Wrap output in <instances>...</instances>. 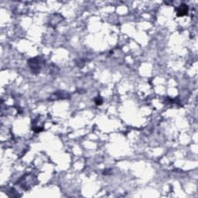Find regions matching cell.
I'll return each instance as SVG.
<instances>
[{
	"mask_svg": "<svg viewBox=\"0 0 198 198\" xmlns=\"http://www.w3.org/2000/svg\"><path fill=\"white\" fill-rule=\"evenodd\" d=\"M18 183L21 188H23V190H27L33 187L34 185L37 183V181H36L35 176L31 174H27L24 175L20 180H19Z\"/></svg>",
	"mask_w": 198,
	"mask_h": 198,
	"instance_id": "obj_1",
	"label": "cell"
},
{
	"mask_svg": "<svg viewBox=\"0 0 198 198\" xmlns=\"http://www.w3.org/2000/svg\"><path fill=\"white\" fill-rule=\"evenodd\" d=\"M44 64V58L43 57H37L30 59L28 61V64L30 70L34 74H38L41 71V67Z\"/></svg>",
	"mask_w": 198,
	"mask_h": 198,
	"instance_id": "obj_2",
	"label": "cell"
},
{
	"mask_svg": "<svg viewBox=\"0 0 198 198\" xmlns=\"http://www.w3.org/2000/svg\"><path fill=\"white\" fill-rule=\"evenodd\" d=\"M188 10H189V8H188L187 5H186V4H182L180 6H179L176 9V11L178 16H185L187 14Z\"/></svg>",
	"mask_w": 198,
	"mask_h": 198,
	"instance_id": "obj_3",
	"label": "cell"
},
{
	"mask_svg": "<svg viewBox=\"0 0 198 198\" xmlns=\"http://www.w3.org/2000/svg\"><path fill=\"white\" fill-rule=\"evenodd\" d=\"M69 97V95L66 93H64L63 91H57V92L54 93L51 97V100H58V99H66Z\"/></svg>",
	"mask_w": 198,
	"mask_h": 198,
	"instance_id": "obj_4",
	"label": "cell"
},
{
	"mask_svg": "<svg viewBox=\"0 0 198 198\" xmlns=\"http://www.w3.org/2000/svg\"><path fill=\"white\" fill-rule=\"evenodd\" d=\"M94 101H95V103L97 104V105H100L101 104H102L103 100L101 97H96L95 100H94Z\"/></svg>",
	"mask_w": 198,
	"mask_h": 198,
	"instance_id": "obj_5",
	"label": "cell"
}]
</instances>
